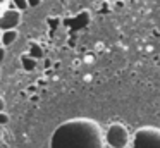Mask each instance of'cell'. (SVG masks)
<instances>
[{
  "label": "cell",
  "mask_w": 160,
  "mask_h": 148,
  "mask_svg": "<svg viewBox=\"0 0 160 148\" xmlns=\"http://www.w3.org/2000/svg\"><path fill=\"white\" fill-rule=\"evenodd\" d=\"M105 143L108 148H128L131 143L129 129L122 122L108 124L107 131H105Z\"/></svg>",
  "instance_id": "1"
},
{
  "label": "cell",
  "mask_w": 160,
  "mask_h": 148,
  "mask_svg": "<svg viewBox=\"0 0 160 148\" xmlns=\"http://www.w3.org/2000/svg\"><path fill=\"white\" fill-rule=\"evenodd\" d=\"M134 148H160V129L141 127L134 134Z\"/></svg>",
  "instance_id": "2"
},
{
  "label": "cell",
  "mask_w": 160,
  "mask_h": 148,
  "mask_svg": "<svg viewBox=\"0 0 160 148\" xmlns=\"http://www.w3.org/2000/svg\"><path fill=\"white\" fill-rule=\"evenodd\" d=\"M22 21V14L21 10L14 9V7H9L4 12L0 14V29H18V26Z\"/></svg>",
  "instance_id": "3"
},
{
  "label": "cell",
  "mask_w": 160,
  "mask_h": 148,
  "mask_svg": "<svg viewBox=\"0 0 160 148\" xmlns=\"http://www.w3.org/2000/svg\"><path fill=\"white\" fill-rule=\"evenodd\" d=\"M18 38H19L18 29H5V31H2V45H4V47H11V45H14L16 41H18Z\"/></svg>",
  "instance_id": "4"
},
{
  "label": "cell",
  "mask_w": 160,
  "mask_h": 148,
  "mask_svg": "<svg viewBox=\"0 0 160 148\" xmlns=\"http://www.w3.org/2000/svg\"><path fill=\"white\" fill-rule=\"evenodd\" d=\"M21 64L26 71H33V69L36 67V59H33L31 55H24V57L21 59Z\"/></svg>",
  "instance_id": "5"
},
{
  "label": "cell",
  "mask_w": 160,
  "mask_h": 148,
  "mask_svg": "<svg viewBox=\"0 0 160 148\" xmlns=\"http://www.w3.org/2000/svg\"><path fill=\"white\" fill-rule=\"evenodd\" d=\"M9 7H14V9H18V10H26V9H29V3H28V0H11L9 2Z\"/></svg>",
  "instance_id": "6"
},
{
  "label": "cell",
  "mask_w": 160,
  "mask_h": 148,
  "mask_svg": "<svg viewBox=\"0 0 160 148\" xmlns=\"http://www.w3.org/2000/svg\"><path fill=\"white\" fill-rule=\"evenodd\" d=\"M29 55H31L33 59H36V60H38V59L43 57V50L38 47V45H31V48H29Z\"/></svg>",
  "instance_id": "7"
},
{
  "label": "cell",
  "mask_w": 160,
  "mask_h": 148,
  "mask_svg": "<svg viewBox=\"0 0 160 148\" xmlns=\"http://www.w3.org/2000/svg\"><path fill=\"white\" fill-rule=\"evenodd\" d=\"M9 124V115L5 112H0V126H5Z\"/></svg>",
  "instance_id": "8"
},
{
  "label": "cell",
  "mask_w": 160,
  "mask_h": 148,
  "mask_svg": "<svg viewBox=\"0 0 160 148\" xmlns=\"http://www.w3.org/2000/svg\"><path fill=\"white\" fill-rule=\"evenodd\" d=\"M5 54H7V47H4V45H0V64L4 62V59H5Z\"/></svg>",
  "instance_id": "9"
},
{
  "label": "cell",
  "mask_w": 160,
  "mask_h": 148,
  "mask_svg": "<svg viewBox=\"0 0 160 148\" xmlns=\"http://www.w3.org/2000/svg\"><path fill=\"white\" fill-rule=\"evenodd\" d=\"M43 0H28V3H29V7H38L40 3H42Z\"/></svg>",
  "instance_id": "10"
},
{
  "label": "cell",
  "mask_w": 160,
  "mask_h": 148,
  "mask_svg": "<svg viewBox=\"0 0 160 148\" xmlns=\"http://www.w3.org/2000/svg\"><path fill=\"white\" fill-rule=\"evenodd\" d=\"M4 110H5V100L0 96V112H4Z\"/></svg>",
  "instance_id": "11"
},
{
  "label": "cell",
  "mask_w": 160,
  "mask_h": 148,
  "mask_svg": "<svg viewBox=\"0 0 160 148\" xmlns=\"http://www.w3.org/2000/svg\"><path fill=\"white\" fill-rule=\"evenodd\" d=\"M9 2L11 0H0V5H9Z\"/></svg>",
  "instance_id": "12"
},
{
  "label": "cell",
  "mask_w": 160,
  "mask_h": 148,
  "mask_svg": "<svg viewBox=\"0 0 160 148\" xmlns=\"http://www.w3.org/2000/svg\"><path fill=\"white\" fill-rule=\"evenodd\" d=\"M0 45H2V29H0Z\"/></svg>",
  "instance_id": "13"
},
{
  "label": "cell",
  "mask_w": 160,
  "mask_h": 148,
  "mask_svg": "<svg viewBox=\"0 0 160 148\" xmlns=\"http://www.w3.org/2000/svg\"><path fill=\"white\" fill-rule=\"evenodd\" d=\"M0 14H2V12H0Z\"/></svg>",
  "instance_id": "14"
}]
</instances>
